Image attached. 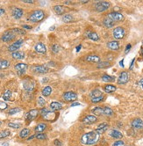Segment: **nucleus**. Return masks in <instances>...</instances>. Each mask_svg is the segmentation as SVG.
I'll list each match as a JSON object with an SVG mask.
<instances>
[{
	"label": "nucleus",
	"mask_w": 143,
	"mask_h": 146,
	"mask_svg": "<svg viewBox=\"0 0 143 146\" xmlns=\"http://www.w3.org/2000/svg\"><path fill=\"white\" fill-rule=\"evenodd\" d=\"M99 139V135L96 131L86 133L82 136L81 143L84 145H93L98 142Z\"/></svg>",
	"instance_id": "1"
},
{
	"label": "nucleus",
	"mask_w": 143,
	"mask_h": 146,
	"mask_svg": "<svg viewBox=\"0 0 143 146\" xmlns=\"http://www.w3.org/2000/svg\"><path fill=\"white\" fill-rule=\"evenodd\" d=\"M45 17V13L42 10H36L34 11H33L31 13V15L29 16V20L31 22L33 23H37L41 21Z\"/></svg>",
	"instance_id": "2"
},
{
	"label": "nucleus",
	"mask_w": 143,
	"mask_h": 146,
	"mask_svg": "<svg viewBox=\"0 0 143 146\" xmlns=\"http://www.w3.org/2000/svg\"><path fill=\"white\" fill-rule=\"evenodd\" d=\"M106 17L111 19V20L112 21H114L115 23L118 22V21H122L124 20V16L120 13H118V11H112V13H108Z\"/></svg>",
	"instance_id": "3"
},
{
	"label": "nucleus",
	"mask_w": 143,
	"mask_h": 146,
	"mask_svg": "<svg viewBox=\"0 0 143 146\" xmlns=\"http://www.w3.org/2000/svg\"><path fill=\"white\" fill-rule=\"evenodd\" d=\"M126 34L125 29L121 27H116L114 30H113V37L115 38L116 40H120L123 39Z\"/></svg>",
	"instance_id": "4"
},
{
	"label": "nucleus",
	"mask_w": 143,
	"mask_h": 146,
	"mask_svg": "<svg viewBox=\"0 0 143 146\" xmlns=\"http://www.w3.org/2000/svg\"><path fill=\"white\" fill-rule=\"evenodd\" d=\"M110 3L109 2H105V1H100L98 2L95 5L96 10L98 11H105L110 7Z\"/></svg>",
	"instance_id": "5"
},
{
	"label": "nucleus",
	"mask_w": 143,
	"mask_h": 146,
	"mask_svg": "<svg viewBox=\"0 0 143 146\" xmlns=\"http://www.w3.org/2000/svg\"><path fill=\"white\" fill-rule=\"evenodd\" d=\"M14 38H15V33L13 32V30L11 31H6V32H4V33L3 35H2V40L3 42H11V40H13Z\"/></svg>",
	"instance_id": "6"
},
{
	"label": "nucleus",
	"mask_w": 143,
	"mask_h": 146,
	"mask_svg": "<svg viewBox=\"0 0 143 146\" xmlns=\"http://www.w3.org/2000/svg\"><path fill=\"white\" fill-rule=\"evenodd\" d=\"M23 42H24V40L22 39L18 40L16 42H14V43H13L11 45H10V46L8 47V50L10 52H13H13H16L17 50L19 49V48L22 46Z\"/></svg>",
	"instance_id": "7"
},
{
	"label": "nucleus",
	"mask_w": 143,
	"mask_h": 146,
	"mask_svg": "<svg viewBox=\"0 0 143 146\" xmlns=\"http://www.w3.org/2000/svg\"><path fill=\"white\" fill-rule=\"evenodd\" d=\"M40 113H41V115L47 121H52L53 119H55V113L49 111L47 108H43Z\"/></svg>",
	"instance_id": "8"
},
{
	"label": "nucleus",
	"mask_w": 143,
	"mask_h": 146,
	"mask_svg": "<svg viewBox=\"0 0 143 146\" xmlns=\"http://www.w3.org/2000/svg\"><path fill=\"white\" fill-rule=\"evenodd\" d=\"M34 85H35V83L32 79H26L23 82L24 89L27 91V92H32L33 88H34Z\"/></svg>",
	"instance_id": "9"
},
{
	"label": "nucleus",
	"mask_w": 143,
	"mask_h": 146,
	"mask_svg": "<svg viewBox=\"0 0 143 146\" xmlns=\"http://www.w3.org/2000/svg\"><path fill=\"white\" fill-rule=\"evenodd\" d=\"M128 79H129V76H128V73L126 72V71H123V72L120 73V77L118 78V83L120 85H125L128 82Z\"/></svg>",
	"instance_id": "10"
},
{
	"label": "nucleus",
	"mask_w": 143,
	"mask_h": 146,
	"mask_svg": "<svg viewBox=\"0 0 143 146\" xmlns=\"http://www.w3.org/2000/svg\"><path fill=\"white\" fill-rule=\"evenodd\" d=\"M77 98V94L74 92H67L63 94V99L66 101H75Z\"/></svg>",
	"instance_id": "11"
},
{
	"label": "nucleus",
	"mask_w": 143,
	"mask_h": 146,
	"mask_svg": "<svg viewBox=\"0 0 143 146\" xmlns=\"http://www.w3.org/2000/svg\"><path fill=\"white\" fill-rule=\"evenodd\" d=\"M131 125H132L133 128L135 129V130H141V129H143V121L140 118L134 119V121H132Z\"/></svg>",
	"instance_id": "12"
},
{
	"label": "nucleus",
	"mask_w": 143,
	"mask_h": 146,
	"mask_svg": "<svg viewBox=\"0 0 143 146\" xmlns=\"http://www.w3.org/2000/svg\"><path fill=\"white\" fill-rule=\"evenodd\" d=\"M39 114V111L37 109H33L31 111H29L27 114H26V121H33V119H35L37 117Z\"/></svg>",
	"instance_id": "13"
},
{
	"label": "nucleus",
	"mask_w": 143,
	"mask_h": 146,
	"mask_svg": "<svg viewBox=\"0 0 143 146\" xmlns=\"http://www.w3.org/2000/svg\"><path fill=\"white\" fill-rule=\"evenodd\" d=\"M23 10L20 8H17V7H14L13 9V11H11V14H13V18L16 19V20H19V19H20L21 17L23 16Z\"/></svg>",
	"instance_id": "14"
},
{
	"label": "nucleus",
	"mask_w": 143,
	"mask_h": 146,
	"mask_svg": "<svg viewBox=\"0 0 143 146\" xmlns=\"http://www.w3.org/2000/svg\"><path fill=\"white\" fill-rule=\"evenodd\" d=\"M15 70L18 71V74L19 75H20V74L24 73L26 71V70L27 69V64L26 63H17L15 65Z\"/></svg>",
	"instance_id": "15"
},
{
	"label": "nucleus",
	"mask_w": 143,
	"mask_h": 146,
	"mask_svg": "<svg viewBox=\"0 0 143 146\" xmlns=\"http://www.w3.org/2000/svg\"><path fill=\"white\" fill-rule=\"evenodd\" d=\"M34 49L37 53H40V54H45L47 52V48H46V46L42 42H39V43L36 44L34 47Z\"/></svg>",
	"instance_id": "16"
},
{
	"label": "nucleus",
	"mask_w": 143,
	"mask_h": 146,
	"mask_svg": "<svg viewBox=\"0 0 143 146\" xmlns=\"http://www.w3.org/2000/svg\"><path fill=\"white\" fill-rule=\"evenodd\" d=\"M33 71L37 73H46L48 71V68L46 65H36L33 67Z\"/></svg>",
	"instance_id": "17"
},
{
	"label": "nucleus",
	"mask_w": 143,
	"mask_h": 146,
	"mask_svg": "<svg viewBox=\"0 0 143 146\" xmlns=\"http://www.w3.org/2000/svg\"><path fill=\"white\" fill-rule=\"evenodd\" d=\"M108 128H109V125L107 123H101V124H99L98 127L97 128L96 132L98 133V135H101V134L105 133V131L108 130Z\"/></svg>",
	"instance_id": "18"
},
{
	"label": "nucleus",
	"mask_w": 143,
	"mask_h": 146,
	"mask_svg": "<svg viewBox=\"0 0 143 146\" xmlns=\"http://www.w3.org/2000/svg\"><path fill=\"white\" fill-rule=\"evenodd\" d=\"M82 121H83V123L87 124V125L88 124H92L97 121V117L94 115H87L84 117Z\"/></svg>",
	"instance_id": "19"
},
{
	"label": "nucleus",
	"mask_w": 143,
	"mask_h": 146,
	"mask_svg": "<svg viewBox=\"0 0 143 146\" xmlns=\"http://www.w3.org/2000/svg\"><path fill=\"white\" fill-rule=\"evenodd\" d=\"M107 47L111 50H118V48H120V43H118L117 40H112V42H108Z\"/></svg>",
	"instance_id": "20"
},
{
	"label": "nucleus",
	"mask_w": 143,
	"mask_h": 146,
	"mask_svg": "<svg viewBox=\"0 0 143 146\" xmlns=\"http://www.w3.org/2000/svg\"><path fill=\"white\" fill-rule=\"evenodd\" d=\"M62 104L56 101H54L50 104V109L52 110V111H58V110L62 109Z\"/></svg>",
	"instance_id": "21"
},
{
	"label": "nucleus",
	"mask_w": 143,
	"mask_h": 146,
	"mask_svg": "<svg viewBox=\"0 0 143 146\" xmlns=\"http://www.w3.org/2000/svg\"><path fill=\"white\" fill-rule=\"evenodd\" d=\"M109 135H110L111 137L116 138V139H120V138H122V136H123L122 133L120 132V131H118V130H111L110 133H109Z\"/></svg>",
	"instance_id": "22"
},
{
	"label": "nucleus",
	"mask_w": 143,
	"mask_h": 146,
	"mask_svg": "<svg viewBox=\"0 0 143 146\" xmlns=\"http://www.w3.org/2000/svg\"><path fill=\"white\" fill-rule=\"evenodd\" d=\"M104 25L106 27H108V28H111V27H114V25H115V22L114 21H112L111 20V19H109L108 17H105V20H104Z\"/></svg>",
	"instance_id": "23"
},
{
	"label": "nucleus",
	"mask_w": 143,
	"mask_h": 146,
	"mask_svg": "<svg viewBox=\"0 0 143 146\" xmlns=\"http://www.w3.org/2000/svg\"><path fill=\"white\" fill-rule=\"evenodd\" d=\"M85 60L87 62H91V63H99L100 62V57L98 56H86Z\"/></svg>",
	"instance_id": "24"
},
{
	"label": "nucleus",
	"mask_w": 143,
	"mask_h": 146,
	"mask_svg": "<svg viewBox=\"0 0 143 146\" xmlns=\"http://www.w3.org/2000/svg\"><path fill=\"white\" fill-rule=\"evenodd\" d=\"M90 96L91 97V99H94V98H98V97L104 96V95H103V93L101 92L100 90L95 89V90H93L91 93H90Z\"/></svg>",
	"instance_id": "25"
},
{
	"label": "nucleus",
	"mask_w": 143,
	"mask_h": 146,
	"mask_svg": "<svg viewBox=\"0 0 143 146\" xmlns=\"http://www.w3.org/2000/svg\"><path fill=\"white\" fill-rule=\"evenodd\" d=\"M11 56H13L14 59H24L25 58V53L21 51H16L11 54Z\"/></svg>",
	"instance_id": "26"
},
{
	"label": "nucleus",
	"mask_w": 143,
	"mask_h": 146,
	"mask_svg": "<svg viewBox=\"0 0 143 146\" xmlns=\"http://www.w3.org/2000/svg\"><path fill=\"white\" fill-rule=\"evenodd\" d=\"M54 11L58 14V15H62L65 11V8L62 5H55L54 7Z\"/></svg>",
	"instance_id": "27"
},
{
	"label": "nucleus",
	"mask_w": 143,
	"mask_h": 146,
	"mask_svg": "<svg viewBox=\"0 0 143 146\" xmlns=\"http://www.w3.org/2000/svg\"><path fill=\"white\" fill-rule=\"evenodd\" d=\"M46 129H47V125H46L45 123H40L35 127L34 130H35V132L40 133V132H42V131H44Z\"/></svg>",
	"instance_id": "28"
},
{
	"label": "nucleus",
	"mask_w": 143,
	"mask_h": 146,
	"mask_svg": "<svg viewBox=\"0 0 143 146\" xmlns=\"http://www.w3.org/2000/svg\"><path fill=\"white\" fill-rule=\"evenodd\" d=\"M86 35H87V37H88L89 39H91L92 40H98V39H99L98 33H93V32H87Z\"/></svg>",
	"instance_id": "29"
},
{
	"label": "nucleus",
	"mask_w": 143,
	"mask_h": 146,
	"mask_svg": "<svg viewBox=\"0 0 143 146\" xmlns=\"http://www.w3.org/2000/svg\"><path fill=\"white\" fill-rule=\"evenodd\" d=\"M10 66V62L7 60H0V70H4Z\"/></svg>",
	"instance_id": "30"
},
{
	"label": "nucleus",
	"mask_w": 143,
	"mask_h": 146,
	"mask_svg": "<svg viewBox=\"0 0 143 146\" xmlns=\"http://www.w3.org/2000/svg\"><path fill=\"white\" fill-rule=\"evenodd\" d=\"M92 113L95 114L96 115H103L104 114V107H95V108L92 109Z\"/></svg>",
	"instance_id": "31"
},
{
	"label": "nucleus",
	"mask_w": 143,
	"mask_h": 146,
	"mask_svg": "<svg viewBox=\"0 0 143 146\" xmlns=\"http://www.w3.org/2000/svg\"><path fill=\"white\" fill-rule=\"evenodd\" d=\"M4 100H5V101H8V100H11V92L10 90H6L5 92H4L3 96H2Z\"/></svg>",
	"instance_id": "32"
},
{
	"label": "nucleus",
	"mask_w": 143,
	"mask_h": 146,
	"mask_svg": "<svg viewBox=\"0 0 143 146\" xmlns=\"http://www.w3.org/2000/svg\"><path fill=\"white\" fill-rule=\"evenodd\" d=\"M116 86H114V85H107L105 86V92H108V93H111V92H114L116 91Z\"/></svg>",
	"instance_id": "33"
},
{
	"label": "nucleus",
	"mask_w": 143,
	"mask_h": 146,
	"mask_svg": "<svg viewBox=\"0 0 143 146\" xmlns=\"http://www.w3.org/2000/svg\"><path fill=\"white\" fill-rule=\"evenodd\" d=\"M29 133H30V130L28 129H23L22 130L19 132V137L20 138H26L27 137Z\"/></svg>",
	"instance_id": "34"
},
{
	"label": "nucleus",
	"mask_w": 143,
	"mask_h": 146,
	"mask_svg": "<svg viewBox=\"0 0 143 146\" xmlns=\"http://www.w3.org/2000/svg\"><path fill=\"white\" fill-rule=\"evenodd\" d=\"M51 92H52V88L50 86H46L44 89L42 90V95L45 97H47L49 96L51 94Z\"/></svg>",
	"instance_id": "35"
},
{
	"label": "nucleus",
	"mask_w": 143,
	"mask_h": 146,
	"mask_svg": "<svg viewBox=\"0 0 143 146\" xmlns=\"http://www.w3.org/2000/svg\"><path fill=\"white\" fill-rule=\"evenodd\" d=\"M74 20L73 16L70 15V14H66V15H63L62 16V21L65 23H69V22H71L72 20Z\"/></svg>",
	"instance_id": "36"
},
{
	"label": "nucleus",
	"mask_w": 143,
	"mask_h": 146,
	"mask_svg": "<svg viewBox=\"0 0 143 146\" xmlns=\"http://www.w3.org/2000/svg\"><path fill=\"white\" fill-rule=\"evenodd\" d=\"M11 135V132L8 130H4L3 131H0V139H4Z\"/></svg>",
	"instance_id": "37"
},
{
	"label": "nucleus",
	"mask_w": 143,
	"mask_h": 146,
	"mask_svg": "<svg viewBox=\"0 0 143 146\" xmlns=\"http://www.w3.org/2000/svg\"><path fill=\"white\" fill-rule=\"evenodd\" d=\"M104 114H105V115H108V116L112 115L113 114L112 109H111L110 107H104Z\"/></svg>",
	"instance_id": "38"
},
{
	"label": "nucleus",
	"mask_w": 143,
	"mask_h": 146,
	"mask_svg": "<svg viewBox=\"0 0 143 146\" xmlns=\"http://www.w3.org/2000/svg\"><path fill=\"white\" fill-rule=\"evenodd\" d=\"M102 80L105 81V82H113L115 79L113 77H111L109 75H104L103 77H102Z\"/></svg>",
	"instance_id": "39"
},
{
	"label": "nucleus",
	"mask_w": 143,
	"mask_h": 146,
	"mask_svg": "<svg viewBox=\"0 0 143 146\" xmlns=\"http://www.w3.org/2000/svg\"><path fill=\"white\" fill-rule=\"evenodd\" d=\"M110 66V63L108 62H101V63H98V68H107V67Z\"/></svg>",
	"instance_id": "40"
},
{
	"label": "nucleus",
	"mask_w": 143,
	"mask_h": 146,
	"mask_svg": "<svg viewBox=\"0 0 143 146\" xmlns=\"http://www.w3.org/2000/svg\"><path fill=\"white\" fill-rule=\"evenodd\" d=\"M20 108H19V107H15V108H11L9 110L8 112V114H10V115H13V114H15L17 113H19V112H20Z\"/></svg>",
	"instance_id": "41"
},
{
	"label": "nucleus",
	"mask_w": 143,
	"mask_h": 146,
	"mask_svg": "<svg viewBox=\"0 0 143 146\" xmlns=\"http://www.w3.org/2000/svg\"><path fill=\"white\" fill-rule=\"evenodd\" d=\"M60 49H61V48H60L59 45L54 44V45L52 46V51H53V53H55V54L58 53V52L60 51Z\"/></svg>",
	"instance_id": "42"
},
{
	"label": "nucleus",
	"mask_w": 143,
	"mask_h": 146,
	"mask_svg": "<svg viewBox=\"0 0 143 146\" xmlns=\"http://www.w3.org/2000/svg\"><path fill=\"white\" fill-rule=\"evenodd\" d=\"M45 104H46V101H45V100L43 99L42 97H39L38 98V105L40 107H44L45 106Z\"/></svg>",
	"instance_id": "43"
},
{
	"label": "nucleus",
	"mask_w": 143,
	"mask_h": 146,
	"mask_svg": "<svg viewBox=\"0 0 143 146\" xmlns=\"http://www.w3.org/2000/svg\"><path fill=\"white\" fill-rule=\"evenodd\" d=\"M104 100V96H101V97H98V98H94V99H91V102L92 103H98V102H101Z\"/></svg>",
	"instance_id": "44"
},
{
	"label": "nucleus",
	"mask_w": 143,
	"mask_h": 146,
	"mask_svg": "<svg viewBox=\"0 0 143 146\" xmlns=\"http://www.w3.org/2000/svg\"><path fill=\"white\" fill-rule=\"evenodd\" d=\"M35 137L37 138V139H40V140H44L47 138V136L45 135V134H37V135H35Z\"/></svg>",
	"instance_id": "45"
},
{
	"label": "nucleus",
	"mask_w": 143,
	"mask_h": 146,
	"mask_svg": "<svg viewBox=\"0 0 143 146\" xmlns=\"http://www.w3.org/2000/svg\"><path fill=\"white\" fill-rule=\"evenodd\" d=\"M13 32L14 33H19V34H25L26 32L21 29H19V28H13Z\"/></svg>",
	"instance_id": "46"
},
{
	"label": "nucleus",
	"mask_w": 143,
	"mask_h": 146,
	"mask_svg": "<svg viewBox=\"0 0 143 146\" xmlns=\"http://www.w3.org/2000/svg\"><path fill=\"white\" fill-rule=\"evenodd\" d=\"M8 126L10 128H13V129H19V127H20V124H18V123H13V122H10L8 124Z\"/></svg>",
	"instance_id": "47"
},
{
	"label": "nucleus",
	"mask_w": 143,
	"mask_h": 146,
	"mask_svg": "<svg viewBox=\"0 0 143 146\" xmlns=\"http://www.w3.org/2000/svg\"><path fill=\"white\" fill-rule=\"evenodd\" d=\"M112 146H125V143L121 140H118V141H116V142L113 143Z\"/></svg>",
	"instance_id": "48"
},
{
	"label": "nucleus",
	"mask_w": 143,
	"mask_h": 146,
	"mask_svg": "<svg viewBox=\"0 0 143 146\" xmlns=\"http://www.w3.org/2000/svg\"><path fill=\"white\" fill-rule=\"evenodd\" d=\"M8 107V105L3 101H0V110H4Z\"/></svg>",
	"instance_id": "49"
},
{
	"label": "nucleus",
	"mask_w": 143,
	"mask_h": 146,
	"mask_svg": "<svg viewBox=\"0 0 143 146\" xmlns=\"http://www.w3.org/2000/svg\"><path fill=\"white\" fill-rule=\"evenodd\" d=\"M54 143H55V145H56V146H61L62 144V142H61V141H59V140H55L54 141Z\"/></svg>",
	"instance_id": "50"
},
{
	"label": "nucleus",
	"mask_w": 143,
	"mask_h": 146,
	"mask_svg": "<svg viewBox=\"0 0 143 146\" xmlns=\"http://www.w3.org/2000/svg\"><path fill=\"white\" fill-rule=\"evenodd\" d=\"M22 27L25 28V29H28V30L32 29V27H31V26H27V25H23Z\"/></svg>",
	"instance_id": "51"
},
{
	"label": "nucleus",
	"mask_w": 143,
	"mask_h": 146,
	"mask_svg": "<svg viewBox=\"0 0 143 146\" xmlns=\"http://www.w3.org/2000/svg\"><path fill=\"white\" fill-rule=\"evenodd\" d=\"M4 13H5V11H4V9H3V8H0V17H1L2 15H4Z\"/></svg>",
	"instance_id": "52"
},
{
	"label": "nucleus",
	"mask_w": 143,
	"mask_h": 146,
	"mask_svg": "<svg viewBox=\"0 0 143 146\" xmlns=\"http://www.w3.org/2000/svg\"><path fill=\"white\" fill-rule=\"evenodd\" d=\"M130 49H131V45L128 44L127 46V48H126V53H128V52H129V50H130Z\"/></svg>",
	"instance_id": "53"
},
{
	"label": "nucleus",
	"mask_w": 143,
	"mask_h": 146,
	"mask_svg": "<svg viewBox=\"0 0 143 146\" xmlns=\"http://www.w3.org/2000/svg\"><path fill=\"white\" fill-rule=\"evenodd\" d=\"M24 3H27V4H33V0H23Z\"/></svg>",
	"instance_id": "54"
},
{
	"label": "nucleus",
	"mask_w": 143,
	"mask_h": 146,
	"mask_svg": "<svg viewBox=\"0 0 143 146\" xmlns=\"http://www.w3.org/2000/svg\"><path fill=\"white\" fill-rule=\"evenodd\" d=\"M80 103L78 102H74V103H72V105H71V107H75V106H80Z\"/></svg>",
	"instance_id": "55"
},
{
	"label": "nucleus",
	"mask_w": 143,
	"mask_h": 146,
	"mask_svg": "<svg viewBox=\"0 0 143 146\" xmlns=\"http://www.w3.org/2000/svg\"><path fill=\"white\" fill-rule=\"evenodd\" d=\"M140 85L142 87V89H143V78H141V79L140 80Z\"/></svg>",
	"instance_id": "56"
},
{
	"label": "nucleus",
	"mask_w": 143,
	"mask_h": 146,
	"mask_svg": "<svg viewBox=\"0 0 143 146\" xmlns=\"http://www.w3.org/2000/svg\"><path fill=\"white\" fill-rule=\"evenodd\" d=\"M123 63H124V59H122V60H121V61L120 62V64L121 67H124V64H123Z\"/></svg>",
	"instance_id": "57"
},
{
	"label": "nucleus",
	"mask_w": 143,
	"mask_h": 146,
	"mask_svg": "<svg viewBox=\"0 0 143 146\" xmlns=\"http://www.w3.org/2000/svg\"><path fill=\"white\" fill-rule=\"evenodd\" d=\"M81 48H82L81 45H79V46H77V47H76V52H79V50H80V49H81Z\"/></svg>",
	"instance_id": "58"
},
{
	"label": "nucleus",
	"mask_w": 143,
	"mask_h": 146,
	"mask_svg": "<svg viewBox=\"0 0 143 146\" xmlns=\"http://www.w3.org/2000/svg\"><path fill=\"white\" fill-rule=\"evenodd\" d=\"M134 59L133 60V61H132V63H131V65H130V69H132V68H133V65H134Z\"/></svg>",
	"instance_id": "59"
},
{
	"label": "nucleus",
	"mask_w": 143,
	"mask_h": 146,
	"mask_svg": "<svg viewBox=\"0 0 143 146\" xmlns=\"http://www.w3.org/2000/svg\"><path fill=\"white\" fill-rule=\"evenodd\" d=\"M35 137V136H30V137H28V140H31V139H33V138Z\"/></svg>",
	"instance_id": "60"
},
{
	"label": "nucleus",
	"mask_w": 143,
	"mask_h": 146,
	"mask_svg": "<svg viewBox=\"0 0 143 146\" xmlns=\"http://www.w3.org/2000/svg\"><path fill=\"white\" fill-rule=\"evenodd\" d=\"M55 29V27H50V30H54Z\"/></svg>",
	"instance_id": "61"
},
{
	"label": "nucleus",
	"mask_w": 143,
	"mask_h": 146,
	"mask_svg": "<svg viewBox=\"0 0 143 146\" xmlns=\"http://www.w3.org/2000/svg\"><path fill=\"white\" fill-rule=\"evenodd\" d=\"M1 124H2V122H1V121H0V125H1Z\"/></svg>",
	"instance_id": "62"
}]
</instances>
